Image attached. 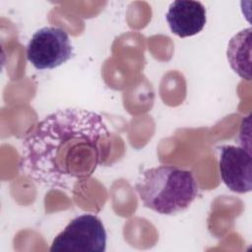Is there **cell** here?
Listing matches in <instances>:
<instances>
[{"instance_id":"6da1fadb","label":"cell","mask_w":252,"mask_h":252,"mask_svg":"<svg viewBox=\"0 0 252 252\" xmlns=\"http://www.w3.org/2000/svg\"><path fill=\"white\" fill-rule=\"evenodd\" d=\"M109 137L101 115L80 108L57 110L24 139L20 170L40 186L71 190L107 157Z\"/></svg>"},{"instance_id":"7a4b0ae2","label":"cell","mask_w":252,"mask_h":252,"mask_svg":"<svg viewBox=\"0 0 252 252\" xmlns=\"http://www.w3.org/2000/svg\"><path fill=\"white\" fill-rule=\"evenodd\" d=\"M135 190L146 208L160 215H174L189 208L199 187L191 171L159 165L145 170Z\"/></svg>"},{"instance_id":"3957f363","label":"cell","mask_w":252,"mask_h":252,"mask_svg":"<svg viewBox=\"0 0 252 252\" xmlns=\"http://www.w3.org/2000/svg\"><path fill=\"white\" fill-rule=\"evenodd\" d=\"M106 231L101 220L94 215L85 214L73 219L53 239L50 252H104Z\"/></svg>"},{"instance_id":"277c9868","label":"cell","mask_w":252,"mask_h":252,"mask_svg":"<svg viewBox=\"0 0 252 252\" xmlns=\"http://www.w3.org/2000/svg\"><path fill=\"white\" fill-rule=\"evenodd\" d=\"M68 33L59 27H44L36 31L27 46V58L37 70L54 69L72 56Z\"/></svg>"},{"instance_id":"5b68a950","label":"cell","mask_w":252,"mask_h":252,"mask_svg":"<svg viewBox=\"0 0 252 252\" xmlns=\"http://www.w3.org/2000/svg\"><path fill=\"white\" fill-rule=\"evenodd\" d=\"M219 166L220 178L228 189L244 194L252 189V158L250 150L236 146H222Z\"/></svg>"},{"instance_id":"8992f818","label":"cell","mask_w":252,"mask_h":252,"mask_svg":"<svg viewBox=\"0 0 252 252\" xmlns=\"http://www.w3.org/2000/svg\"><path fill=\"white\" fill-rule=\"evenodd\" d=\"M165 19L172 33L179 37L192 36L205 27L206 9L199 1L176 0L170 4Z\"/></svg>"},{"instance_id":"52a82bcc","label":"cell","mask_w":252,"mask_h":252,"mask_svg":"<svg viewBox=\"0 0 252 252\" xmlns=\"http://www.w3.org/2000/svg\"><path fill=\"white\" fill-rule=\"evenodd\" d=\"M227 60L233 71L242 79L251 80V28L235 34L228 42Z\"/></svg>"}]
</instances>
